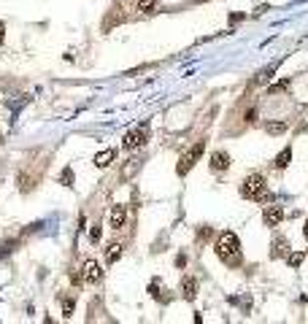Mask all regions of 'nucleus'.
I'll return each mask as SVG.
<instances>
[{"label": "nucleus", "mask_w": 308, "mask_h": 324, "mask_svg": "<svg viewBox=\"0 0 308 324\" xmlns=\"http://www.w3.org/2000/svg\"><path fill=\"white\" fill-rule=\"evenodd\" d=\"M216 257L222 260V265L227 267H238L241 262H244V251H241V241L235 232H222L219 238H216V246H214Z\"/></svg>", "instance_id": "obj_1"}, {"label": "nucleus", "mask_w": 308, "mask_h": 324, "mask_svg": "<svg viewBox=\"0 0 308 324\" xmlns=\"http://www.w3.org/2000/svg\"><path fill=\"white\" fill-rule=\"evenodd\" d=\"M241 197L246 200H257V202H273V195L267 192L265 176L262 173H249L241 184Z\"/></svg>", "instance_id": "obj_2"}, {"label": "nucleus", "mask_w": 308, "mask_h": 324, "mask_svg": "<svg viewBox=\"0 0 308 324\" xmlns=\"http://www.w3.org/2000/svg\"><path fill=\"white\" fill-rule=\"evenodd\" d=\"M203 151H205V141H198V143L192 146L186 154H181V160H179V165H176V173L179 176H186L192 168H195V162L203 157Z\"/></svg>", "instance_id": "obj_3"}, {"label": "nucleus", "mask_w": 308, "mask_h": 324, "mask_svg": "<svg viewBox=\"0 0 308 324\" xmlns=\"http://www.w3.org/2000/svg\"><path fill=\"white\" fill-rule=\"evenodd\" d=\"M146 138H149V127H146V124H141V127L130 130V133L124 135V141H122V149L133 151V149H138V146H144V143H146Z\"/></svg>", "instance_id": "obj_4"}, {"label": "nucleus", "mask_w": 308, "mask_h": 324, "mask_svg": "<svg viewBox=\"0 0 308 324\" xmlns=\"http://www.w3.org/2000/svg\"><path fill=\"white\" fill-rule=\"evenodd\" d=\"M230 154H227V151H214V154H211V160H208V165H211V170H214V173H225L227 168H230Z\"/></svg>", "instance_id": "obj_5"}, {"label": "nucleus", "mask_w": 308, "mask_h": 324, "mask_svg": "<svg viewBox=\"0 0 308 324\" xmlns=\"http://www.w3.org/2000/svg\"><path fill=\"white\" fill-rule=\"evenodd\" d=\"M281 219H284V208H281V205H267L265 214H262V222H265V227H279Z\"/></svg>", "instance_id": "obj_6"}, {"label": "nucleus", "mask_w": 308, "mask_h": 324, "mask_svg": "<svg viewBox=\"0 0 308 324\" xmlns=\"http://www.w3.org/2000/svg\"><path fill=\"white\" fill-rule=\"evenodd\" d=\"M84 281L87 284H100V278H103V270H100V265L95 260H87L84 262V270H82Z\"/></svg>", "instance_id": "obj_7"}, {"label": "nucleus", "mask_w": 308, "mask_h": 324, "mask_svg": "<svg viewBox=\"0 0 308 324\" xmlns=\"http://www.w3.org/2000/svg\"><path fill=\"white\" fill-rule=\"evenodd\" d=\"M124 224H127V208H124V205H114V208H111V227H114V230H122Z\"/></svg>", "instance_id": "obj_8"}, {"label": "nucleus", "mask_w": 308, "mask_h": 324, "mask_svg": "<svg viewBox=\"0 0 308 324\" xmlns=\"http://www.w3.org/2000/svg\"><path fill=\"white\" fill-rule=\"evenodd\" d=\"M181 295H184L186 300H195V295H198V281H195L192 276L181 278Z\"/></svg>", "instance_id": "obj_9"}, {"label": "nucleus", "mask_w": 308, "mask_h": 324, "mask_svg": "<svg viewBox=\"0 0 308 324\" xmlns=\"http://www.w3.org/2000/svg\"><path fill=\"white\" fill-rule=\"evenodd\" d=\"M135 11L151 17V14L160 11V0H135Z\"/></svg>", "instance_id": "obj_10"}, {"label": "nucleus", "mask_w": 308, "mask_h": 324, "mask_svg": "<svg viewBox=\"0 0 308 324\" xmlns=\"http://www.w3.org/2000/svg\"><path fill=\"white\" fill-rule=\"evenodd\" d=\"M287 254H289V243H287V238H276V243L270 246V257L279 260V257H287Z\"/></svg>", "instance_id": "obj_11"}, {"label": "nucleus", "mask_w": 308, "mask_h": 324, "mask_svg": "<svg viewBox=\"0 0 308 324\" xmlns=\"http://www.w3.org/2000/svg\"><path fill=\"white\" fill-rule=\"evenodd\" d=\"M114 157H117L114 149H103L100 154H95V165H98V168H108L111 162H114Z\"/></svg>", "instance_id": "obj_12"}, {"label": "nucleus", "mask_w": 308, "mask_h": 324, "mask_svg": "<svg viewBox=\"0 0 308 324\" xmlns=\"http://www.w3.org/2000/svg\"><path fill=\"white\" fill-rule=\"evenodd\" d=\"M122 251H124L122 243H111L108 249H105V262H108V265H114V262H117L119 257H122Z\"/></svg>", "instance_id": "obj_13"}, {"label": "nucleus", "mask_w": 308, "mask_h": 324, "mask_svg": "<svg viewBox=\"0 0 308 324\" xmlns=\"http://www.w3.org/2000/svg\"><path fill=\"white\" fill-rule=\"evenodd\" d=\"M289 160H292V149L287 146V149H281L279 151V157L273 160V165H276V170H284L287 165H289Z\"/></svg>", "instance_id": "obj_14"}, {"label": "nucleus", "mask_w": 308, "mask_h": 324, "mask_svg": "<svg viewBox=\"0 0 308 324\" xmlns=\"http://www.w3.org/2000/svg\"><path fill=\"white\" fill-rule=\"evenodd\" d=\"M287 127H289L287 122H267V124H265V133L267 135H281V133H287Z\"/></svg>", "instance_id": "obj_15"}, {"label": "nucleus", "mask_w": 308, "mask_h": 324, "mask_svg": "<svg viewBox=\"0 0 308 324\" xmlns=\"http://www.w3.org/2000/svg\"><path fill=\"white\" fill-rule=\"evenodd\" d=\"M73 308H76V303L70 300V297H65V300H62V316H65V319L73 316Z\"/></svg>", "instance_id": "obj_16"}, {"label": "nucleus", "mask_w": 308, "mask_h": 324, "mask_svg": "<svg viewBox=\"0 0 308 324\" xmlns=\"http://www.w3.org/2000/svg\"><path fill=\"white\" fill-rule=\"evenodd\" d=\"M287 89H289V79H284V81H279V84H273V87H270V95L287 92Z\"/></svg>", "instance_id": "obj_17"}, {"label": "nucleus", "mask_w": 308, "mask_h": 324, "mask_svg": "<svg viewBox=\"0 0 308 324\" xmlns=\"http://www.w3.org/2000/svg\"><path fill=\"white\" fill-rule=\"evenodd\" d=\"M211 235H214V230H211V227H200V230H198V243H205Z\"/></svg>", "instance_id": "obj_18"}, {"label": "nucleus", "mask_w": 308, "mask_h": 324, "mask_svg": "<svg viewBox=\"0 0 308 324\" xmlns=\"http://www.w3.org/2000/svg\"><path fill=\"white\" fill-rule=\"evenodd\" d=\"M138 165H141V160H130V165H127V170L122 173V179H130V176H133L135 170H138Z\"/></svg>", "instance_id": "obj_19"}, {"label": "nucleus", "mask_w": 308, "mask_h": 324, "mask_svg": "<svg viewBox=\"0 0 308 324\" xmlns=\"http://www.w3.org/2000/svg\"><path fill=\"white\" fill-rule=\"evenodd\" d=\"M303 260H306V254H287V262H289L292 267H300Z\"/></svg>", "instance_id": "obj_20"}, {"label": "nucleus", "mask_w": 308, "mask_h": 324, "mask_svg": "<svg viewBox=\"0 0 308 324\" xmlns=\"http://www.w3.org/2000/svg\"><path fill=\"white\" fill-rule=\"evenodd\" d=\"M244 122H246V124H254V122H257V108H254V105L244 114Z\"/></svg>", "instance_id": "obj_21"}, {"label": "nucleus", "mask_w": 308, "mask_h": 324, "mask_svg": "<svg viewBox=\"0 0 308 324\" xmlns=\"http://www.w3.org/2000/svg\"><path fill=\"white\" fill-rule=\"evenodd\" d=\"M100 235H103V230H100V224H95L92 230H89V241H92V243H100Z\"/></svg>", "instance_id": "obj_22"}, {"label": "nucleus", "mask_w": 308, "mask_h": 324, "mask_svg": "<svg viewBox=\"0 0 308 324\" xmlns=\"http://www.w3.org/2000/svg\"><path fill=\"white\" fill-rule=\"evenodd\" d=\"M60 181H62L65 186H73V170H70V168L62 170V179H60Z\"/></svg>", "instance_id": "obj_23"}, {"label": "nucleus", "mask_w": 308, "mask_h": 324, "mask_svg": "<svg viewBox=\"0 0 308 324\" xmlns=\"http://www.w3.org/2000/svg\"><path fill=\"white\" fill-rule=\"evenodd\" d=\"M149 292H151V297H154V300H163V295H160V286H157V281H151Z\"/></svg>", "instance_id": "obj_24"}, {"label": "nucleus", "mask_w": 308, "mask_h": 324, "mask_svg": "<svg viewBox=\"0 0 308 324\" xmlns=\"http://www.w3.org/2000/svg\"><path fill=\"white\" fill-rule=\"evenodd\" d=\"M176 265H179V267H184V265H186V257H184V254H179V260H176Z\"/></svg>", "instance_id": "obj_25"}, {"label": "nucleus", "mask_w": 308, "mask_h": 324, "mask_svg": "<svg viewBox=\"0 0 308 324\" xmlns=\"http://www.w3.org/2000/svg\"><path fill=\"white\" fill-rule=\"evenodd\" d=\"M3 33H6V27H3V22H0V43H3V38H6Z\"/></svg>", "instance_id": "obj_26"}, {"label": "nucleus", "mask_w": 308, "mask_h": 324, "mask_svg": "<svg viewBox=\"0 0 308 324\" xmlns=\"http://www.w3.org/2000/svg\"><path fill=\"white\" fill-rule=\"evenodd\" d=\"M303 235H306V238H308V222H306V227H303Z\"/></svg>", "instance_id": "obj_27"}, {"label": "nucleus", "mask_w": 308, "mask_h": 324, "mask_svg": "<svg viewBox=\"0 0 308 324\" xmlns=\"http://www.w3.org/2000/svg\"><path fill=\"white\" fill-rule=\"evenodd\" d=\"M198 3H205V0H198Z\"/></svg>", "instance_id": "obj_28"}, {"label": "nucleus", "mask_w": 308, "mask_h": 324, "mask_svg": "<svg viewBox=\"0 0 308 324\" xmlns=\"http://www.w3.org/2000/svg\"><path fill=\"white\" fill-rule=\"evenodd\" d=\"M306 257H308V251H306Z\"/></svg>", "instance_id": "obj_29"}, {"label": "nucleus", "mask_w": 308, "mask_h": 324, "mask_svg": "<svg viewBox=\"0 0 308 324\" xmlns=\"http://www.w3.org/2000/svg\"><path fill=\"white\" fill-rule=\"evenodd\" d=\"M306 114H308V108H306Z\"/></svg>", "instance_id": "obj_30"}]
</instances>
